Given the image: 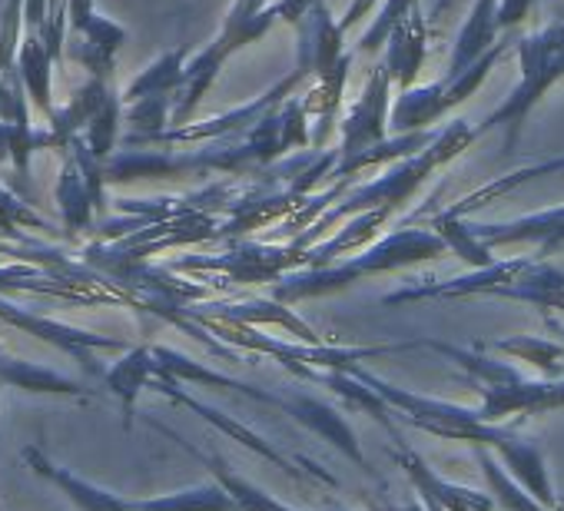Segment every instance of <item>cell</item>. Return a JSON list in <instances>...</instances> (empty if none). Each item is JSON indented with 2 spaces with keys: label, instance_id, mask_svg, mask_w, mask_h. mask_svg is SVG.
Segmentation results:
<instances>
[{
  "label": "cell",
  "instance_id": "ffe728a7",
  "mask_svg": "<svg viewBox=\"0 0 564 511\" xmlns=\"http://www.w3.org/2000/svg\"><path fill=\"white\" fill-rule=\"evenodd\" d=\"M150 382H153V349H147V346L127 349L123 359L104 372V385L123 402V422H127V428L133 422V402H137V395Z\"/></svg>",
  "mask_w": 564,
  "mask_h": 511
},
{
  "label": "cell",
  "instance_id": "3957f363",
  "mask_svg": "<svg viewBox=\"0 0 564 511\" xmlns=\"http://www.w3.org/2000/svg\"><path fill=\"white\" fill-rule=\"evenodd\" d=\"M564 80V21L547 24L538 34H528L518 41V84L508 94L501 107H495L481 127H475V137H488L491 130H501V146L511 153L521 140V127L528 113Z\"/></svg>",
  "mask_w": 564,
  "mask_h": 511
},
{
  "label": "cell",
  "instance_id": "52a82bcc",
  "mask_svg": "<svg viewBox=\"0 0 564 511\" xmlns=\"http://www.w3.org/2000/svg\"><path fill=\"white\" fill-rule=\"evenodd\" d=\"M395 84L386 70V64L379 61L369 77L362 94L356 97V104L343 113L339 120V163L356 160L359 153H366L369 146L382 143L392 137L389 117H392V100H395Z\"/></svg>",
  "mask_w": 564,
  "mask_h": 511
},
{
  "label": "cell",
  "instance_id": "2e32d148",
  "mask_svg": "<svg viewBox=\"0 0 564 511\" xmlns=\"http://www.w3.org/2000/svg\"><path fill=\"white\" fill-rule=\"evenodd\" d=\"M0 382H4V389H18V392H31V395H67V399H90V392L47 369V366H37V362H28V359H18L11 352L0 349Z\"/></svg>",
  "mask_w": 564,
  "mask_h": 511
},
{
  "label": "cell",
  "instance_id": "7c38bea8",
  "mask_svg": "<svg viewBox=\"0 0 564 511\" xmlns=\"http://www.w3.org/2000/svg\"><path fill=\"white\" fill-rule=\"evenodd\" d=\"M127 44V28H120L117 21L94 14V21L77 31L67 34V61H74L77 67H84L90 77L100 80H113V67H117V54Z\"/></svg>",
  "mask_w": 564,
  "mask_h": 511
},
{
  "label": "cell",
  "instance_id": "5bb4252c",
  "mask_svg": "<svg viewBox=\"0 0 564 511\" xmlns=\"http://www.w3.org/2000/svg\"><path fill=\"white\" fill-rule=\"evenodd\" d=\"M275 24H279V18H275L272 4H265V0H232L229 14L223 18L219 34L206 47L226 64L232 54H239V51L252 47L256 41H262Z\"/></svg>",
  "mask_w": 564,
  "mask_h": 511
},
{
  "label": "cell",
  "instance_id": "83f0119b",
  "mask_svg": "<svg viewBox=\"0 0 564 511\" xmlns=\"http://www.w3.org/2000/svg\"><path fill=\"white\" fill-rule=\"evenodd\" d=\"M313 4H316V0H275L272 11H275V18H279L282 24L296 28V24L313 11Z\"/></svg>",
  "mask_w": 564,
  "mask_h": 511
},
{
  "label": "cell",
  "instance_id": "7a4b0ae2",
  "mask_svg": "<svg viewBox=\"0 0 564 511\" xmlns=\"http://www.w3.org/2000/svg\"><path fill=\"white\" fill-rule=\"evenodd\" d=\"M445 252H448V242L435 229H395L346 263L306 267L303 273L282 276L275 283L272 296H275V303H303V300L329 296V293H339V290L366 280V276L405 270V267H415L425 260H438Z\"/></svg>",
  "mask_w": 564,
  "mask_h": 511
},
{
  "label": "cell",
  "instance_id": "4316f807",
  "mask_svg": "<svg viewBox=\"0 0 564 511\" xmlns=\"http://www.w3.org/2000/svg\"><path fill=\"white\" fill-rule=\"evenodd\" d=\"M534 8H538V0H501V8H498V14H501V31L521 28V24L534 14Z\"/></svg>",
  "mask_w": 564,
  "mask_h": 511
},
{
  "label": "cell",
  "instance_id": "ac0fdd59",
  "mask_svg": "<svg viewBox=\"0 0 564 511\" xmlns=\"http://www.w3.org/2000/svg\"><path fill=\"white\" fill-rule=\"evenodd\" d=\"M54 64L57 61L51 57V51H47V44H44V37L37 31L21 41L14 67H18V74H21V80L28 87L31 107L37 113H44L47 120L57 113V107H54Z\"/></svg>",
  "mask_w": 564,
  "mask_h": 511
},
{
  "label": "cell",
  "instance_id": "9a60e30c",
  "mask_svg": "<svg viewBox=\"0 0 564 511\" xmlns=\"http://www.w3.org/2000/svg\"><path fill=\"white\" fill-rule=\"evenodd\" d=\"M501 0H475L458 37L452 47V61H448V74L458 77L465 74L471 64H478L491 47H498V34H501Z\"/></svg>",
  "mask_w": 564,
  "mask_h": 511
},
{
  "label": "cell",
  "instance_id": "e0dca14e",
  "mask_svg": "<svg viewBox=\"0 0 564 511\" xmlns=\"http://www.w3.org/2000/svg\"><path fill=\"white\" fill-rule=\"evenodd\" d=\"M54 199L61 206V219H64V226H67L70 236H80L84 229L94 226L97 203H94V193L87 186V176L77 166V160H74L70 150H61V176H57V186H54Z\"/></svg>",
  "mask_w": 564,
  "mask_h": 511
},
{
  "label": "cell",
  "instance_id": "8fae6325",
  "mask_svg": "<svg viewBox=\"0 0 564 511\" xmlns=\"http://www.w3.org/2000/svg\"><path fill=\"white\" fill-rule=\"evenodd\" d=\"M21 458H24V465H28L34 475H41V478H47L54 488H61L80 511H140V501H130V498H123V494H113V491H107V488H100V485L80 478V475H74L70 468L51 461L37 445H28V448L21 452Z\"/></svg>",
  "mask_w": 564,
  "mask_h": 511
},
{
  "label": "cell",
  "instance_id": "603a6c76",
  "mask_svg": "<svg viewBox=\"0 0 564 511\" xmlns=\"http://www.w3.org/2000/svg\"><path fill=\"white\" fill-rule=\"evenodd\" d=\"M120 127H123V97L113 90L107 97V104L100 107V113L90 120V127L84 130V140L90 143V150L97 153V160H110L117 143H120Z\"/></svg>",
  "mask_w": 564,
  "mask_h": 511
},
{
  "label": "cell",
  "instance_id": "f1b7e54d",
  "mask_svg": "<svg viewBox=\"0 0 564 511\" xmlns=\"http://www.w3.org/2000/svg\"><path fill=\"white\" fill-rule=\"evenodd\" d=\"M376 4H379V0H352V4H349V11L339 18V28L349 34L356 24H362L366 18H376Z\"/></svg>",
  "mask_w": 564,
  "mask_h": 511
},
{
  "label": "cell",
  "instance_id": "d6986e66",
  "mask_svg": "<svg viewBox=\"0 0 564 511\" xmlns=\"http://www.w3.org/2000/svg\"><path fill=\"white\" fill-rule=\"evenodd\" d=\"M186 64H189V51L186 47H173V51H163L153 64H147L130 84L127 90L120 94L123 97V107L127 104H137L143 97H173L183 84V74H186Z\"/></svg>",
  "mask_w": 564,
  "mask_h": 511
},
{
  "label": "cell",
  "instance_id": "484cf974",
  "mask_svg": "<svg viewBox=\"0 0 564 511\" xmlns=\"http://www.w3.org/2000/svg\"><path fill=\"white\" fill-rule=\"evenodd\" d=\"M495 349H501V352H508V356H518V359H524V362H534V366H541L544 372H557V362L564 359V349H561V346L541 343V339H534V336L495 343Z\"/></svg>",
  "mask_w": 564,
  "mask_h": 511
},
{
  "label": "cell",
  "instance_id": "d6a6232c",
  "mask_svg": "<svg viewBox=\"0 0 564 511\" xmlns=\"http://www.w3.org/2000/svg\"><path fill=\"white\" fill-rule=\"evenodd\" d=\"M61 14H67V0H51V18H61Z\"/></svg>",
  "mask_w": 564,
  "mask_h": 511
},
{
  "label": "cell",
  "instance_id": "277c9868",
  "mask_svg": "<svg viewBox=\"0 0 564 511\" xmlns=\"http://www.w3.org/2000/svg\"><path fill=\"white\" fill-rule=\"evenodd\" d=\"M313 80L310 70L303 67H293L282 80H275L269 90H262L256 100L249 104H239L219 117H206V120H193L186 127H170L156 137H123V146L127 150H140V146H163V150H183V146H203V143H216V140H232V137H242L249 133L259 120H265L282 100L296 97L306 84Z\"/></svg>",
  "mask_w": 564,
  "mask_h": 511
},
{
  "label": "cell",
  "instance_id": "8992f818",
  "mask_svg": "<svg viewBox=\"0 0 564 511\" xmlns=\"http://www.w3.org/2000/svg\"><path fill=\"white\" fill-rule=\"evenodd\" d=\"M0 323L4 326H14L47 346H54L57 352L70 356L80 362V369H87L90 376L104 379V366L97 362V352H123L127 343L123 339H113V336H100V333H87V329H77V326H67L61 319H47V316H37L31 309H21L18 303L0 296Z\"/></svg>",
  "mask_w": 564,
  "mask_h": 511
},
{
  "label": "cell",
  "instance_id": "44dd1931",
  "mask_svg": "<svg viewBox=\"0 0 564 511\" xmlns=\"http://www.w3.org/2000/svg\"><path fill=\"white\" fill-rule=\"evenodd\" d=\"M432 229L448 242V249H455V256H462V260H465L468 267L485 270V267L495 263V260H491V249L475 236V229H471V222H465V216H458V213H452V209L435 213V216H432Z\"/></svg>",
  "mask_w": 564,
  "mask_h": 511
},
{
  "label": "cell",
  "instance_id": "6da1fadb",
  "mask_svg": "<svg viewBox=\"0 0 564 511\" xmlns=\"http://www.w3.org/2000/svg\"><path fill=\"white\" fill-rule=\"evenodd\" d=\"M475 143H478L475 127H471L468 120H452L445 130H438V137H435L422 153L405 156V160L386 166L382 176H376V180H369V183H362V186H352L326 216H319L310 229L300 232L296 246H300V249L316 246V239H319L329 226H336V222H343V219H352V216H359V213H369V209H389V213H395L402 203H409V199L415 196V189H419L425 180H432L435 170L448 166L452 160H458V156H462L465 150H471Z\"/></svg>",
  "mask_w": 564,
  "mask_h": 511
},
{
  "label": "cell",
  "instance_id": "1f68e13d",
  "mask_svg": "<svg viewBox=\"0 0 564 511\" xmlns=\"http://www.w3.org/2000/svg\"><path fill=\"white\" fill-rule=\"evenodd\" d=\"M452 4H455V0H435V4L429 8V21L435 24V21H438V18H442V14H445V11H448Z\"/></svg>",
  "mask_w": 564,
  "mask_h": 511
},
{
  "label": "cell",
  "instance_id": "9c48e42d",
  "mask_svg": "<svg viewBox=\"0 0 564 511\" xmlns=\"http://www.w3.org/2000/svg\"><path fill=\"white\" fill-rule=\"evenodd\" d=\"M110 94H113V80L90 77L84 87L74 90L67 107H57V113L47 120V130H34V146L37 150H57V153L67 150V143L90 127V120L100 113V107L107 104Z\"/></svg>",
  "mask_w": 564,
  "mask_h": 511
},
{
  "label": "cell",
  "instance_id": "30bf717a",
  "mask_svg": "<svg viewBox=\"0 0 564 511\" xmlns=\"http://www.w3.org/2000/svg\"><path fill=\"white\" fill-rule=\"evenodd\" d=\"M429 41H432V21L422 8H415L386 41L382 47V64L395 84V90H409L419 84V74L429 57Z\"/></svg>",
  "mask_w": 564,
  "mask_h": 511
},
{
  "label": "cell",
  "instance_id": "cb8c5ba5",
  "mask_svg": "<svg viewBox=\"0 0 564 511\" xmlns=\"http://www.w3.org/2000/svg\"><path fill=\"white\" fill-rule=\"evenodd\" d=\"M232 508H236L232 498H226V491L213 488V485L140 501V511H232Z\"/></svg>",
  "mask_w": 564,
  "mask_h": 511
},
{
  "label": "cell",
  "instance_id": "f546056e",
  "mask_svg": "<svg viewBox=\"0 0 564 511\" xmlns=\"http://www.w3.org/2000/svg\"><path fill=\"white\" fill-rule=\"evenodd\" d=\"M67 11H70V34L84 31L94 21V14H97L94 0H67Z\"/></svg>",
  "mask_w": 564,
  "mask_h": 511
},
{
  "label": "cell",
  "instance_id": "7402d4cb",
  "mask_svg": "<svg viewBox=\"0 0 564 511\" xmlns=\"http://www.w3.org/2000/svg\"><path fill=\"white\" fill-rule=\"evenodd\" d=\"M419 8V0H382V8L376 11L372 24L362 31L359 44H356V54L362 57H372L386 47V41L392 37V31Z\"/></svg>",
  "mask_w": 564,
  "mask_h": 511
},
{
  "label": "cell",
  "instance_id": "ba28073f",
  "mask_svg": "<svg viewBox=\"0 0 564 511\" xmlns=\"http://www.w3.org/2000/svg\"><path fill=\"white\" fill-rule=\"evenodd\" d=\"M346 54V31L339 28V18H333L329 0H316L313 11L296 24V67L310 70L316 80L336 70Z\"/></svg>",
  "mask_w": 564,
  "mask_h": 511
},
{
  "label": "cell",
  "instance_id": "d4e9b609",
  "mask_svg": "<svg viewBox=\"0 0 564 511\" xmlns=\"http://www.w3.org/2000/svg\"><path fill=\"white\" fill-rule=\"evenodd\" d=\"M123 123L133 127L127 137H156L173 127V97H143L123 107Z\"/></svg>",
  "mask_w": 564,
  "mask_h": 511
},
{
  "label": "cell",
  "instance_id": "5b68a950",
  "mask_svg": "<svg viewBox=\"0 0 564 511\" xmlns=\"http://www.w3.org/2000/svg\"><path fill=\"white\" fill-rule=\"evenodd\" d=\"M505 54V44L491 47L478 64H471L465 74L452 77L445 74L442 80L435 84H415L409 90H399L395 100H392V117H389V127L395 137L402 133H419V130H432L442 117H448L455 107L468 104L481 87L485 80L491 77V70L498 67Z\"/></svg>",
  "mask_w": 564,
  "mask_h": 511
},
{
  "label": "cell",
  "instance_id": "4fadbf2b",
  "mask_svg": "<svg viewBox=\"0 0 564 511\" xmlns=\"http://www.w3.org/2000/svg\"><path fill=\"white\" fill-rule=\"evenodd\" d=\"M352 61H356V54L349 51L336 64V70H329L326 77H316V84L310 90H303V104H306V113H310V123H313V150H326L329 137L339 130L343 97H346V87H349Z\"/></svg>",
  "mask_w": 564,
  "mask_h": 511
},
{
  "label": "cell",
  "instance_id": "836d02e7",
  "mask_svg": "<svg viewBox=\"0 0 564 511\" xmlns=\"http://www.w3.org/2000/svg\"><path fill=\"white\" fill-rule=\"evenodd\" d=\"M0 511H8V508H4V504H0Z\"/></svg>",
  "mask_w": 564,
  "mask_h": 511
},
{
  "label": "cell",
  "instance_id": "4dcf8cb0",
  "mask_svg": "<svg viewBox=\"0 0 564 511\" xmlns=\"http://www.w3.org/2000/svg\"><path fill=\"white\" fill-rule=\"evenodd\" d=\"M51 18V0H24V24L41 31Z\"/></svg>",
  "mask_w": 564,
  "mask_h": 511
}]
</instances>
